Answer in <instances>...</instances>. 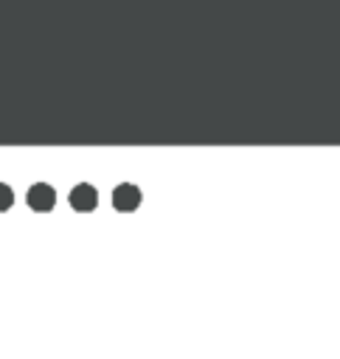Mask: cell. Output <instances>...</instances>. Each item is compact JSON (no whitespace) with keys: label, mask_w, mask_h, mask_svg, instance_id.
<instances>
[{"label":"cell","mask_w":340,"mask_h":359,"mask_svg":"<svg viewBox=\"0 0 340 359\" xmlns=\"http://www.w3.org/2000/svg\"><path fill=\"white\" fill-rule=\"evenodd\" d=\"M8 202H11V194H8V191L0 185V208H8Z\"/></svg>","instance_id":"3957f363"},{"label":"cell","mask_w":340,"mask_h":359,"mask_svg":"<svg viewBox=\"0 0 340 359\" xmlns=\"http://www.w3.org/2000/svg\"><path fill=\"white\" fill-rule=\"evenodd\" d=\"M28 202H31L34 208L45 210V208H51V205H53V191H51L48 185H37V188L28 194Z\"/></svg>","instance_id":"6da1fadb"},{"label":"cell","mask_w":340,"mask_h":359,"mask_svg":"<svg viewBox=\"0 0 340 359\" xmlns=\"http://www.w3.org/2000/svg\"><path fill=\"white\" fill-rule=\"evenodd\" d=\"M70 202H73L76 208H81V210H87L90 205H96V194H93V188H87V185H81V188H76V191L70 194Z\"/></svg>","instance_id":"7a4b0ae2"}]
</instances>
